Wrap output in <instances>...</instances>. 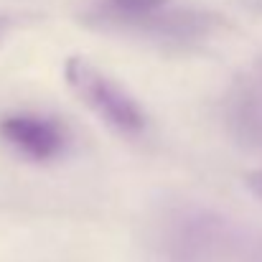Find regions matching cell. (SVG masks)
Here are the masks:
<instances>
[{
    "label": "cell",
    "instance_id": "obj_1",
    "mask_svg": "<svg viewBox=\"0 0 262 262\" xmlns=\"http://www.w3.org/2000/svg\"><path fill=\"white\" fill-rule=\"evenodd\" d=\"M64 82L89 110L122 135H140L148 125L143 107L89 59L74 54L64 61Z\"/></svg>",
    "mask_w": 262,
    "mask_h": 262
},
{
    "label": "cell",
    "instance_id": "obj_2",
    "mask_svg": "<svg viewBox=\"0 0 262 262\" xmlns=\"http://www.w3.org/2000/svg\"><path fill=\"white\" fill-rule=\"evenodd\" d=\"M0 138L31 161H54L67 148V133L61 130V125L31 112L3 117Z\"/></svg>",
    "mask_w": 262,
    "mask_h": 262
},
{
    "label": "cell",
    "instance_id": "obj_3",
    "mask_svg": "<svg viewBox=\"0 0 262 262\" xmlns=\"http://www.w3.org/2000/svg\"><path fill=\"white\" fill-rule=\"evenodd\" d=\"M224 115L229 130L242 145L262 150V61L250 67L232 84Z\"/></svg>",
    "mask_w": 262,
    "mask_h": 262
},
{
    "label": "cell",
    "instance_id": "obj_4",
    "mask_svg": "<svg viewBox=\"0 0 262 262\" xmlns=\"http://www.w3.org/2000/svg\"><path fill=\"white\" fill-rule=\"evenodd\" d=\"M171 0H94L92 20L102 26H115L125 31H135L150 15L166 10Z\"/></svg>",
    "mask_w": 262,
    "mask_h": 262
},
{
    "label": "cell",
    "instance_id": "obj_5",
    "mask_svg": "<svg viewBox=\"0 0 262 262\" xmlns=\"http://www.w3.org/2000/svg\"><path fill=\"white\" fill-rule=\"evenodd\" d=\"M245 183H247V188H250L257 199H262V171H252V173H247Z\"/></svg>",
    "mask_w": 262,
    "mask_h": 262
},
{
    "label": "cell",
    "instance_id": "obj_6",
    "mask_svg": "<svg viewBox=\"0 0 262 262\" xmlns=\"http://www.w3.org/2000/svg\"><path fill=\"white\" fill-rule=\"evenodd\" d=\"M8 26H10V20L0 15V41H3V36H5V31H8Z\"/></svg>",
    "mask_w": 262,
    "mask_h": 262
}]
</instances>
